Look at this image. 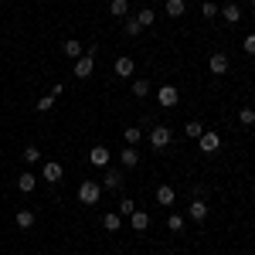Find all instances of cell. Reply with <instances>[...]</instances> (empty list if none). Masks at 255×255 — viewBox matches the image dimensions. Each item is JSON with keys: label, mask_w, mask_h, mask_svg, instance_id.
Returning <instances> with one entry per match:
<instances>
[{"label": "cell", "mask_w": 255, "mask_h": 255, "mask_svg": "<svg viewBox=\"0 0 255 255\" xmlns=\"http://www.w3.org/2000/svg\"><path fill=\"white\" fill-rule=\"evenodd\" d=\"M99 197H102V184H99V180H82L79 184V201L85 208L99 204Z\"/></svg>", "instance_id": "1"}, {"label": "cell", "mask_w": 255, "mask_h": 255, "mask_svg": "<svg viewBox=\"0 0 255 255\" xmlns=\"http://www.w3.org/2000/svg\"><path fill=\"white\" fill-rule=\"evenodd\" d=\"M197 150H201V153H218V150H221V133H218V129H204V133L197 136Z\"/></svg>", "instance_id": "2"}, {"label": "cell", "mask_w": 255, "mask_h": 255, "mask_svg": "<svg viewBox=\"0 0 255 255\" xmlns=\"http://www.w3.org/2000/svg\"><path fill=\"white\" fill-rule=\"evenodd\" d=\"M170 139H174V129H170V126H153V129H150V146H153L157 153L170 146Z\"/></svg>", "instance_id": "3"}, {"label": "cell", "mask_w": 255, "mask_h": 255, "mask_svg": "<svg viewBox=\"0 0 255 255\" xmlns=\"http://www.w3.org/2000/svg\"><path fill=\"white\" fill-rule=\"evenodd\" d=\"M41 177H44L48 184H58L61 177H65V167H61L58 160H44V163H41Z\"/></svg>", "instance_id": "4"}, {"label": "cell", "mask_w": 255, "mask_h": 255, "mask_svg": "<svg viewBox=\"0 0 255 255\" xmlns=\"http://www.w3.org/2000/svg\"><path fill=\"white\" fill-rule=\"evenodd\" d=\"M157 102L163 106V109H174L177 102H180V92H177L174 85H160L157 89Z\"/></svg>", "instance_id": "5"}, {"label": "cell", "mask_w": 255, "mask_h": 255, "mask_svg": "<svg viewBox=\"0 0 255 255\" xmlns=\"http://www.w3.org/2000/svg\"><path fill=\"white\" fill-rule=\"evenodd\" d=\"M133 72H136V61L129 58V55L116 58V65H113V75H116V79H133Z\"/></svg>", "instance_id": "6"}, {"label": "cell", "mask_w": 255, "mask_h": 255, "mask_svg": "<svg viewBox=\"0 0 255 255\" xmlns=\"http://www.w3.org/2000/svg\"><path fill=\"white\" fill-rule=\"evenodd\" d=\"M92 72H96V58H92V55L75 58V68H72V75H75V79H89Z\"/></svg>", "instance_id": "7"}, {"label": "cell", "mask_w": 255, "mask_h": 255, "mask_svg": "<svg viewBox=\"0 0 255 255\" xmlns=\"http://www.w3.org/2000/svg\"><path fill=\"white\" fill-rule=\"evenodd\" d=\"M99 184H102V191H119L123 187V170L119 167H106V177Z\"/></svg>", "instance_id": "8"}, {"label": "cell", "mask_w": 255, "mask_h": 255, "mask_svg": "<svg viewBox=\"0 0 255 255\" xmlns=\"http://www.w3.org/2000/svg\"><path fill=\"white\" fill-rule=\"evenodd\" d=\"M109 157H113V153H109V146H102V143L89 150V163H92V167H102V170L109 167Z\"/></svg>", "instance_id": "9"}, {"label": "cell", "mask_w": 255, "mask_h": 255, "mask_svg": "<svg viewBox=\"0 0 255 255\" xmlns=\"http://www.w3.org/2000/svg\"><path fill=\"white\" fill-rule=\"evenodd\" d=\"M208 68H211V75H225V72H228V55H225V51H215V55L208 58Z\"/></svg>", "instance_id": "10"}, {"label": "cell", "mask_w": 255, "mask_h": 255, "mask_svg": "<svg viewBox=\"0 0 255 255\" xmlns=\"http://www.w3.org/2000/svg\"><path fill=\"white\" fill-rule=\"evenodd\" d=\"M153 197H157V204H160V208H170V204L177 201V191L170 187V184H160V187H157V194H153Z\"/></svg>", "instance_id": "11"}, {"label": "cell", "mask_w": 255, "mask_h": 255, "mask_svg": "<svg viewBox=\"0 0 255 255\" xmlns=\"http://www.w3.org/2000/svg\"><path fill=\"white\" fill-rule=\"evenodd\" d=\"M61 55L75 61V58H82V55H85V48H82V41H79V38H68L65 44H61Z\"/></svg>", "instance_id": "12"}, {"label": "cell", "mask_w": 255, "mask_h": 255, "mask_svg": "<svg viewBox=\"0 0 255 255\" xmlns=\"http://www.w3.org/2000/svg\"><path fill=\"white\" fill-rule=\"evenodd\" d=\"M102 228H106L109 235H116L119 228H123V215H119V211H106V215H102Z\"/></svg>", "instance_id": "13"}, {"label": "cell", "mask_w": 255, "mask_h": 255, "mask_svg": "<svg viewBox=\"0 0 255 255\" xmlns=\"http://www.w3.org/2000/svg\"><path fill=\"white\" fill-rule=\"evenodd\" d=\"M218 14H221V20H225V24H238V20H242V7H238V3H225Z\"/></svg>", "instance_id": "14"}, {"label": "cell", "mask_w": 255, "mask_h": 255, "mask_svg": "<svg viewBox=\"0 0 255 255\" xmlns=\"http://www.w3.org/2000/svg\"><path fill=\"white\" fill-rule=\"evenodd\" d=\"M187 215H191V221H204V218H208V204H204V197H194V201H191Z\"/></svg>", "instance_id": "15"}, {"label": "cell", "mask_w": 255, "mask_h": 255, "mask_svg": "<svg viewBox=\"0 0 255 255\" xmlns=\"http://www.w3.org/2000/svg\"><path fill=\"white\" fill-rule=\"evenodd\" d=\"M129 228H133V232H146V228H150V215L136 208V211L129 215Z\"/></svg>", "instance_id": "16"}, {"label": "cell", "mask_w": 255, "mask_h": 255, "mask_svg": "<svg viewBox=\"0 0 255 255\" xmlns=\"http://www.w3.org/2000/svg\"><path fill=\"white\" fill-rule=\"evenodd\" d=\"M34 187H38V177L31 174V170H24V174L17 177V191H20V194H31Z\"/></svg>", "instance_id": "17"}, {"label": "cell", "mask_w": 255, "mask_h": 255, "mask_svg": "<svg viewBox=\"0 0 255 255\" xmlns=\"http://www.w3.org/2000/svg\"><path fill=\"white\" fill-rule=\"evenodd\" d=\"M119 163L126 167V170H133L139 163V153H136V146H123V153H119Z\"/></svg>", "instance_id": "18"}, {"label": "cell", "mask_w": 255, "mask_h": 255, "mask_svg": "<svg viewBox=\"0 0 255 255\" xmlns=\"http://www.w3.org/2000/svg\"><path fill=\"white\" fill-rule=\"evenodd\" d=\"M14 225H17V228H24V232H27V228H34V211L20 208L17 215H14Z\"/></svg>", "instance_id": "19"}, {"label": "cell", "mask_w": 255, "mask_h": 255, "mask_svg": "<svg viewBox=\"0 0 255 255\" xmlns=\"http://www.w3.org/2000/svg\"><path fill=\"white\" fill-rule=\"evenodd\" d=\"M136 20H139V27L146 31V27H153V24H157V10H153V7H143V10L136 14Z\"/></svg>", "instance_id": "20"}, {"label": "cell", "mask_w": 255, "mask_h": 255, "mask_svg": "<svg viewBox=\"0 0 255 255\" xmlns=\"http://www.w3.org/2000/svg\"><path fill=\"white\" fill-rule=\"evenodd\" d=\"M163 10H167V17H184V14H187V3H184V0H167Z\"/></svg>", "instance_id": "21"}, {"label": "cell", "mask_w": 255, "mask_h": 255, "mask_svg": "<svg viewBox=\"0 0 255 255\" xmlns=\"http://www.w3.org/2000/svg\"><path fill=\"white\" fill-rule=\"evenodd\" d=\"M201 133H204V123H197V119H187V123H184V136L187 139H197Z\"/></svg>", "instance_id": "22"}, {"label": "cell", "mask_w": 255, "mask_h": 255, "mask_svg": "<svg viewBox=\"0 0 255 255\" xmlns=\"http://www.w3.org/2000/svg\"><path fill=\"white\" fill-rule=\"evenodd\" d=\"M109 14L113 17H126L129 14V0H109Z\"/></svg>", "instance_id": "23"}, {"label": "cell", "mask_w": 255, "mask_h": 255, "mask_svg": "<svg viewBox=\"0 0 255 255\" xmlns=\"http://www.w3.org/2000/svg\"><path fill=\"white\" fill-rule=\"evenodd\" d=\"M123 139H126V146H139V139H143V129L129 126V129H123Z\"/></svg>", "instance_id": "24"}, {"label": "cell", "mask_w": 255, "mask_h": 255, "mask_svg": "<svg viewBox=\"0 0 255 255\" xmlns=\"http://www.w3.org/2000/svg\"><path fill=\"white\" fill-rule=\"evenodd\" d=\"M150 96V82L146 79H133V99H146Z\"/></svg>", "instance_id": "25"}, {"label": "cell", "mask_w": 255, "mask_h": 255, "mask_svg": "<svg viewBox=\"0 0 255 255\" xmlns=\"http://www.w3.org/2000/svg\"><path fill=\"white\" fill-rule=\"evenodd\" d=\"M20 157H24V163L31 167V163H41V150L31 143V146H24V153H20Z\"/></svg>", "instance_id": "26"}, {"label": "cell", "mask_w": 255, "mask_h": 255, "mask_svg": "<svg viewBox=\"0 0 255 255\" xmlns=\"http://www.w3.org/2000/svg\"><path fill=\"white\" fill-rule=\"evenodd\" d=\"M184 225H187V218H184V215H170V218H167V228H170L174 235L184 232Z\"/></svg>", "instance_id": "27"}, {"label": "cell", "mask_w": 255, "mask_h": 255, "mask_svg": "<svg viewBox=\"0 0 255 255\" xmlns=\"http://www.w3.org/2000/svg\"><path fill=\"white\" fill-rule=\"evenodd\" d=\"M238 123H242V126H255V109L252 106H242V109H238Z\"/></svg>", "instance_id": "28"}, {"label": "cell", "mask_w": 255, "mask_h": 255, "mask_svg": "<svg viewBox=\"0 0 255 255\" xmlns=\"http://www.w3.org/2000/svg\"><path fill=\"white\" fill-rule=\"evenodd\" d=\"M34 109H38V113H51V109H55V96H51V92L41 96L38 102H34Z\"/></svg>", "instance_id": "29"}, {"label": "cell", "mask_w": 255, "mask_h": 255, "mask_svg": "<svg viewBox=\"0 0 255 255\" xmlns=\"http://www.w3.org/2000/svg\"><path fill=\"white\" fill-rule=\"evenodd\" d=\"M123 31H126L129 38H139V34H143V27H139V20H136V17L126 20V24H123Z\"/></svg>", "instance_id": "30"}, {"label": "cell", "mask_w": 255, "mask_h": 255, "mask_svg": "<svg viewBox=\"0 0 255 255\" xmlns=\"http://www.w3.org/2000/svg\"><path fill=\"white\" fill-rule=\"evenodd\" d=\"M133 211H136V201H133V197H123V201H119V215H133Z\"/></svg>", "instance_id": "31"}, {"label": "cell", "mask_w": 255, "mask_h": 255, "mask_svg": "<svg viewBox=\"0 0 255 255\" xmlns=\"http://www.w3.org/2000/svg\"><path fill=\"white\" fill-rule=\"evenodd\" d=\"M201 14H204L208 20H215V17H218V3H215V0H204V7H201Z\"/></svg>", "instance_id": "32"}, {"label": "cell", "mask_w": 255, "mask_h": 255, "mask_svg": "<svg viewBox=\"0 0 255 255\" xmlns=\"http://www.w3.org/2000/svg\"><path fill=\"white\" fill-rule=\"evenodd\" d=\"M242 48H245V55H255V34H249V38H245V44H242Z\"/></svg>", "instance_id": "33"}, {"label": "cell", "mask_w": 255, "mask_h": 255, "mask_svg": "<svg viewBox=\"0 0 255 255\" xmlns=\"http://www.w3.org/2000/svg\"><path fill=\"white\" fill-rule=\"evenodd\" d=\"M51 96H55V99L65 96V85H61V82H55V85H51Z\"/></svg>", "instance_id": "34"}, {"label": "cell", "mask_w": 255, "mask_h": 255, "mask_svg": "<svg viewBox=\"0 0 255 255\" xmlns=\"http://www.w3.org/2000/svg\"><path fill=\"white\" fill-rule=\"evenodd\" d=\"M252 7H255V0H252Z\"/></svg>", "instance_id": "35"}]
</instances>
